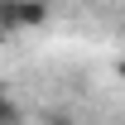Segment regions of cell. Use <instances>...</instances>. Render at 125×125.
<instances>
[{"instance_id":"3957f363","label":"cell","mask_w":125,"mask_h":125,"mask_svg":"<svg viewBox=\"0 0 125 125\" xmlns=\"http://www.w3.org/2000/svg\"><path fill=\"white\" fill-rule=\"evenodd\" d=\"M39 125H77V115H67V111H43Z\"/></svg>"},{"instance_id":"6da1fadb","label":"cell","mask_w":125,"mask_h":125,"mask_svg":"<svg viewBox=\"0 0 125 125\" xmlns=\"http://www.w3.org/2000/svg\"><path fill=\"white\" fill-rule=\"evenodd\" d=\"M48 0H0V29H43Z\"/></svg>"},{"instance_id":"7a4b0ae2","label":"cell","mask_w":125,"mask_h":125,"mask_svg":"<svg viewBox=\"0 0 125 125\" xmlns=\"http://www.w3.org/2000/svg\"><path fill=\"white\" fill-rule=\"evenodd\" d=\"M0 125H24V106H19V96L5 92V87H0Z\"/></svg>"},{"instance_id":"277c9868","label":"cell","mask_w":125,"mask_h":125,"mask_svg":"<svg viewBox=\"0 0 125 125\" xmlns=\"http://www.w3.org/2000/svg\"><path fill=\"white\" fill-rule=\"evenodd\" d=\"M115 77L125 82V53H120V58H115Z\"/></svg>"}]
</instances>
